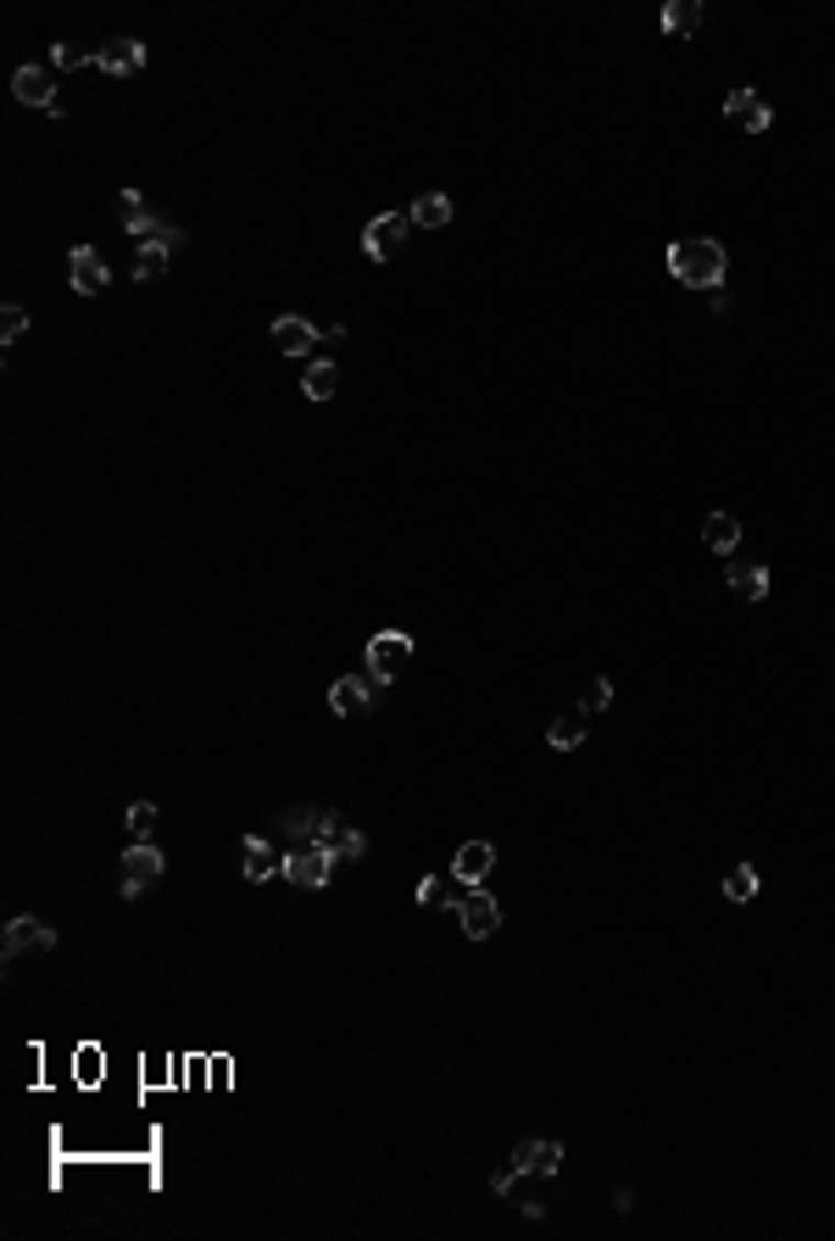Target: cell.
Instances as JSON below:
<instances>
[{
  "instance_id": "28",
  "label": "cell",
  "mask_w": 835,
  "mask_h": 1241,
  "mask_svg": "<svg viewBox=\"0 0 835 1241\" xmlns=\"http://www.w3.org/2000/svg\"><path fill=\"white\" fill-rule=\"evenodd\" d=\"M579 707H584V713H602V707H613V679H591V685H584V696H579Z\"/></svg>"
},
{
  "instance_id": "6",
  "label": "cell",
  "mask_w": 835,
  "mask_h": 1241,
  "mask_svg": "<svg viewBox=\"0 0 835 1241\" xmlns=\"http://www.w3.org/2000/svg\"><path fill=\"white\" fill-rule=\"evenodd\" d=\"M407 234H412V218H407V212H379V218L363 229V251H368L374 262H390V256L407 245Z\"/></svg>"
},
{
  "instance_id": "2",
  "label": "cell",
  "mask_w": 835,
  "mask_h": 1241,
  "mask_svg": "<svg viewBox=\"0 0 835 1241\" xmlns=\"http://www.w3.org/2000/svg\"><path fill=\"white\" fill-rule=\"evenodd\" d=\"M118 218H123V234H134L140 245H145V240H167L174 251L185 245V229H174V223H167L162 212H151V207H145V201H140L134 190H123V196H118Z\"/></svg>"
},
{
  "instance_id": "13",
  "label": "cell",
  "mask_w": 835,
  "mask_h": 1241,
  "mask_svg": "<svg viewBox=\"0 0 835 1241\" xmlns=\"http://www.w3.org/2000/svg\"><path fill=\"white\" fill-rule=\"evenodd\" d=\"M724 112L735 118V123H746V134H764L769 123H775V112H769V101L752 90V84H741V90H730V101H724Z\"/></svg>"
},
{
  "instance_id": "33",
  "label": "cell",
  "mask_w": 835,
  "mask_h": 1241,
  "mask_svg": "<svg viewBox=\"0 0 835 1241\" xmlns=\"http://www.w3.org/2000/svg\"><path fill=\"white\" fill-rule=\"evenodd\" d=\"M441 897H446V885H441L435 874H424V879H417V891H412V902H424V908L441 902Z\"/></svg>"
},
{
  "instance_id": "23",
  "label": "cell",
  "mask_w": 835,
  "mask_h": 1241,
  "mask_svg": "<svg viewBox=\"0 0 835 1241\" xmlns=\"http://www.w3.org/2000/svg\"><path fill=\"white\" fill-rule=\"evenodd\" d=\"M702 29V0H668L663 7V34H691Z\"/></svg>"
},
{
  "instance_id": "25",
  "label": "cell",
  "mask_w": 835,
  "mask_h": 1241,
  "mask_svg": "<svg viewBox=\"0 0 835 1241\" xmlns=\"http://www.w3.org/2000/svg\"><path fill=\"white\" fill-rule=\"evenodd\" d=\"M279 824H285V835H290V841L312 846V835H318V824H323V808H290Z\"/></svg>"
},
{
  "instance_id": "18",
  "label": "cell",
  "mask_w": 835,
  "mask_h": 1241,
  "mask_svg": "<svg viewBox=\"0 0 835 1241\" xmlns=\"http://www.w3.org/2000/svg\"><path fill=\"white\" fill-rule=\"evenodd\" d=\"M584 730H591V713H584V707H568V713H557V719H552L546 746H552V752H574V746L584 741Z\"/></svg>"
},
{
  "instance_id": "7",
  "label": "cell",
  "mask_w": 835,
  "mask_h": 1241,
  "mask_svg": "<svg viewBox=\"0 0 835 1241\" xmlns=\"http://www.w3.org/2000/svg\"><path fill=\"white\" fill-rule=\"evenodd\" d=\"M334 863H341V857H329V852H318V846H296V852L285 857V879L301 885V891H323L329 874H334Z\"/></svg>"
},
{
  "instance_id": "15",
  "label": "cell",
  "mask_w": 835,
  "mask_h": 1241,
  "mask_svg": "<svg viewBox=\"0 0 835 1241\" xmlns=\"http://www.w3.org/2000/svg\"><path fill=\"white\" fill-rule=\"evenodd\" d=\"M96 67L112 73V78H129V73L145 67V45H140V40H112V45L96 51Z\"/></svg>"
},
{
  "instance_id": "3",
  "label": "cell",
  "mask_w": 835,
  "mask_h": 1241,
  "mask_svg": "<svg viewBox=\"0 0 835 1241\" xmlns=\"http://www.w3.org/2000/svg\"><path fill=\"white\" fill-rule=\"evenodd\" d=\"M162 868H167V857L151 846V841H134V846H123V868H118V879H123V902H134V897H145L151 885L162 879Z\"/></svg>"
},
{
  "instance_id": "5",
  "label": "cell",
  "mask_w": 835,
  "mask_h": 1241,
  "mask_svg": "<svg viewBox=\"0 0 835 1241\" xmlns=\"http://www.w3.org/2000/svg\"><path fill=\"white\" fill-rule=\"evenodd\" d=\"M67 285H73L78 296H101V290L112 285L107 256H101L96 245H73V251H67Z\"/></svg>"
},
{
  "instance_id": "24",
  "label": "cell",
  "mask_w": 835,
  "mask_h": 1241,
  "mask_svg": "<svg viewBox=\"0 0 835 1241\" xmlns=\"http://www.w3.org/2000/svg\"><path fill=\"white\" fill-rule=\"evenodd\" d=\"M167 256H174V245H167V240H145L140 256H134V279H162L167 274Z\"/></svg>"
},
{
  "instance_id": "9",
  "label": "cell",
  "mask_w": 835,
  "mask_h": 1241,
  "mask_svg": "<svg viewBox=\"0 0 835 1241\" xmlns=\"http://www.w3.org/2000/svg\"><path fill=\"white\" fill-rule=\"evenodd\" d=\"M407 657H412V635H407V630H379V635L368 641V668H374L379 679H396V674L407 668Z\"/></svg>"
},
{
  "instance_id": "30",
  "label": "cell",
  "mask_w": 835,
  "mask_h": 1241,
  "mask_svg": "<svg viewBox=\"0 0 835 1241\" xmlns=\"http://www.w3.org/2000/svg\"><path fill=\"white\" fill-rule=\"evenodd\" d=\"M129 830H134V841H145V835L156 830V808H151V802H134V808H129Z\"/></svg>"
},
{
  "instance_id": "26",
  "label": "cell",
  "mask_w": 835,
  "mask_h": 1241,
  "mask_svg": "<svg viewBox=\"0 0 835 1241\" xmlns=\"http://www.w3.org/2000/svg\"><path fill=\"white\" fill-rule=\"evenodd\" d=\"M724 897H730V902H752V897H758V868H752V863H735V868L724 874Z\"/></svg>"
},
{
  "instance_id": "32",
  "label": "cell",
  "mask_w": 835,
  "mask_h": 1241,
  "mask_svg": "<svg viewBox=\"0 0 835 1241\" xmlns=\"http://www.w3.org/2000/svg\"><path fill=\"white\" fill-rule=\"evenodd\" d=\"M519 1175H524V1170H519V1164L508 1159V1164H501V1170L490 1175V1192H501V1197H508V1192H519Z\"/></svg>"
},
{
  "instance_id": "20",
  "label": "cell",
  "mask_w": 835,
  "mask_h": 1241,
  "mask_svg": "<svg viewBox=\"0 0 835 1241\" xmlns=\"http://www.w3.org/2000/svg\"><path fill=\"white\" fill-rule=\"evenodd\" d=\"M724 579H730V590H735L741 601H764V596H769V568H764V563H752V568L730 563Z\"/></svg>"
},
{
  "instance_id": "8",
  "label": "cell",
  "mask_w": 835,
  "mask_h": 1241,
  "mask_svg": "<svg viewBox=\"0 0 835 1241\" xmlns=\"http://www.w3.org/2000/svg\"><path fill=\"white\" fill-rule=\"evenodd\" d=\"M12 96L23 101V107H40L45 118H62V101H56V84H51V73L45 67H18L12 73Z\"/></svg>"
},
{
  "instance_id": "1",
  "label": "cell",
  "mask_w": 835,
  "mask_h": 1241,
  "mask_svg": "<svg viewBox=\"0 0 835 1241\" xmlns=\"http://www.w3.org/2000/svg\"><path fill=\"white\" fill-rule=\"evenodd\" d=\"M724 268H730V256H724L719 240H680V245H668V274H675L680 285H691V290H719L724 285Z\"/></svg>"
},
{
  "instance_id": "14",
  "label": "cell",
  "mask_w": 835,
  "mask_h": 1241,
  "mask_svg": "<svg viewBox=\"0 0 835 1241\" xmlns=\"http://www.w3.org/2000/svg\"><path fill=\"white\" fill-rule=\"evenodd\" d=\"M490 868H496V846H490V841H468V846H457V857H452V879H457V885H485Z\"/></svg>"
},
{
  "instance_id": "12",
  "label": "cell",
  "mask_w": 835,
  "mask_h": 1241,
  "mask_svg": "<svg viewBox=\"0 0 835 1241\" xmlns=\"http://www.w3.org/2000/svg\"><path fill=\"white\" fill-rule=\"evenodd\" d=\"M29 946H34V952H51V946H56V930L23 913V919H12V924H7V935H0V952L18 957V952H29Z\"/></svg>"
},
{
  "instance_id": "19",
  "label": "cell",
  "mask_w": 835,
  "mask_h": 1241,
  "mask_svg": "<svg viewBox=\"0 0 835 1241\" xmlns=\"http://www.w3.org/2000/svg\"><path fill=\"white\" fill-rule=\"evenodd\" d=\"M301 390H307V401H334V390H341V368L334 363H307L301 368Z\"/></svg>"
},
{
  "instance_id": "31",
  "label": "cell",
  "mask_w": 835,
  "mask_h": 1241,
  "mask_svg": "<svg viewBox=\"0 0 835 1241\" xmlns=\"http://www.w3.org/2000/svg\"><path fill=\"white\" fill-rule=\"evenodd\" d=\"M363 852H368V835H363V830H346L341 846H334V857H346V863H357Z\"/></svg>"
},
{
  "instance_id": "22",
  "label": "cell",
  "mask_w": 835,
  "mask_h": 1241,
  "mask_svg": "<svg viewBox=\"0 0 835 1241\" xmlns=\"http://www.w3.org/2000/svg\"><path fill=\"white\" fill-rule=\"evenodd\" d=\"M407 218H412V229H446V223H452V201L430 190V196H417V201L407 207Z\"/></svg>"
},
{
  "instance_id": "29",
  "label": "cell",
  "mask_w": 835,
  "mask_h": 1241,
  "mask_svg": "<svg viewBox=\"0 0 835 1241\" xmlns=\"http://www.w3.org/2000/svg\"><path fill=\"white\" fill-rule=\"evenodd\" d=\"M51 62H56V67H84V62H96V51H78L73 40H56V45H51Z\"/></svg>"
},
{
  "instance_id": "27",
  "label": "cell",
  "mask_w": 835,
  "mask_h": 1241,
  "mask_svg": "<svg viewBox=\"0 0 835 1241\" xmlns=\"http://www.w3.org/2000/svg\"><path fill=\"white\" fill-rule=\"evenodd\" d=\"M0 312H7V318H0V345H18V340L29 334V312H23L18 301H7Z\"/></svg>"
},
{
  "instance_id": "21",
  "label": "cell",
  "mask_w": 835,
  "mask_h": 1241,
  "mask_svg": "<svg viewBox=\"0 0 835 1241\" xmlns=\"http://www.w3.org/2000/svg\"><path fill=\"white\" fill-rule=\"evenodd\" d=\"M702 541H708L719 557H724V552H735V541H741V518H735V512H708Z\"/></svg>"
},
{
  "instance_id": "4",
  "label": "cell",
  "mask_w": 835,
  "mask_h": 1241,
  "mask_svg": "<svg viewBox=\"0 0 835 1241\" xmlns=\"http://www.w3.org/2000/svg\"><path fill=\"white\" fill-rule=\"evenodd\" d=\"M379 690H390V679H379L374 668H368V674H346V679L329 685V707H334L341 719H363Z\"/></svg>"
},
{
  "instance_id": "16",
  "label": "cell",
  "mask_w": 835,
  "mask_h": 1241,
  "mask_svg": "<svg viewBox=\"0 0 835 1241\" xmlns=\"http://www.w3.org/2000/svg\"><path fill=\"white\" fill-rule=\"evenodd\" d=\"M513 1164L524 1175H557L563 1170V1146L557 1141H519L513 1146Z\"/></svg>"
},
{
  "instance_id": "17",
  "label": "cell",
  "mask_w": 835,
  "mask_h": 1241,
  "mask_svg": "<svg viewBox=\"0 0 835 1241\" xmlns=\"http://www.w3.org/2000/svg\"><path fill=\"white\" fill-rule=\"evenodd\" d=\"M274 874H285L279 846H268L263 835H245V879H250V885H263V879H274Z\"/></svg>"
},
{
  "instance_id": "11",
  "label": "cell",
  "mask_w": 835,
  "mask_h": 1241,
  "mask_svg": "<svg viewBox=\"0 0 835 1241\" xmlns=\"http://www.w3.org/2000/svg\"><path fill=\"white\" fill-rule=\"evenodd\" d=\"M318 340H323V329L307 323V318H296V312H285V318L274 323V351H279V357H307Z\"/></svg>"
},
{
  "instance_id": "10",
  "label": "cell",
  "mask_w": 835,
  "mask_h": 1241,
  "mask_svg": "<svg viewBox=\"0 0 835 1241\" xmlns=\"http://www.w3.org/2000/svg\"><path fill=\"white\" fill-rule=\"evenodd\" d=\"M457 919H463V930H468L474 941H485V935L501 930V902H496L490 891H479V885H468V897H463Z\"/></svg>"
}]
</instances>
